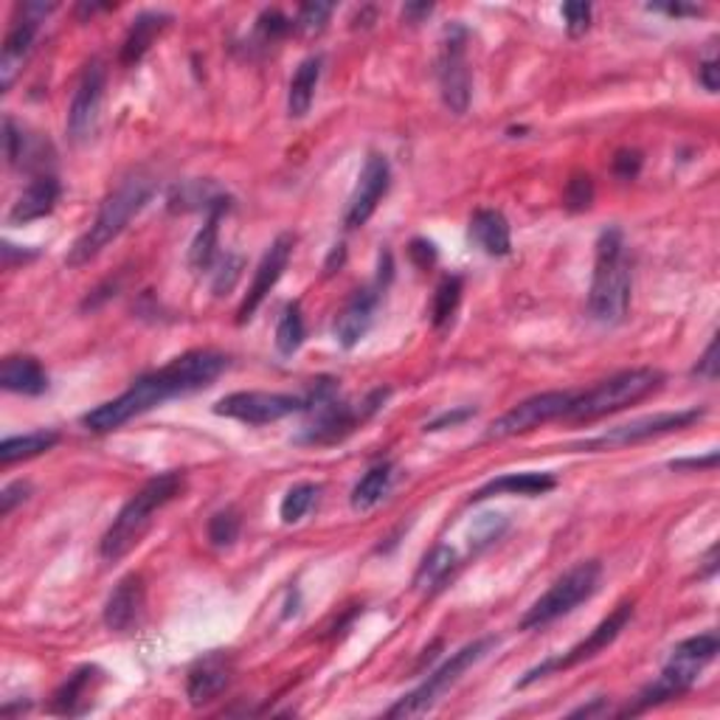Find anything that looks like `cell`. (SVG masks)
<instances>
[{
  "label": "cell",
  "instance_id": "cell-1",
  "mask_svg": "<svg viewBox=\"0 0 720 720\" xmlns=\"http://www.w3.org/2000/svg\"><path fill=\"white\" fill-rule=\"evenodd\" d=\"M229 367V358L214 349H191V352L181 355L166 367L155 369V372L138 378L125 394H118L111 403H102L93 411L82 417V426L93 433H111L116 428L127 426L130 419L141 417V414L152 411L155 406L166 403L181 394L200 392V388L211 386L223 369Z\"/></svg>",
  "mask_w": 720,
  "mask_h": 720
},
{
  "label": "cell",
  "instance_id": "cell-2",
  "mask_svg": "<svg viewBox=\"0 0 720 720\" xmlns=\"http://www.w3.org/2000/svg\"><path fill=\"white\" fill-rule=\"evenodd\" d=\"M152 191H155V181H152L150 175H144V172L127 175L125 181L102 200L91 229L71 245V251H68L66 256L68 268H82V265H88L91 259H96L113 240H118L121 231L130 225L132 217L141 214V209L150 204Z\"/></svg>",
  "mask_w": 720,
  "mask_h": 720
},
{
  "label": "cell",
  "instance_id": "cell-3",
  "mask_svg": "<svg viewBox=\"0 0 720 720\" xmlns=\"http://www.w3.org/2000/svg\"><path fill=\"white\" fill-rule=\"evenodd\" d=\"M630 290H634V274H630V259L625 251V236L623 231L611 225L596 240L589 315L605 327L623 324L630 310Z\"/></svg>",
  "mask_w": 720,
  "mask_h": 720
},
{
  "label": "cell",
  "instance_id": "cell-4",
  "mask_svg": "<svg viewBox=\"0 0 720 720\" xmlns=\"http://www.w3.org/2000/svg\"><path fill=\"white\" fill-rule=\"evenodd\" d=\"M388 388H378L363 399V406H349L338 399L335 380H318L313 392L304 394V411L310 414V422L299 433V442L304 445H333L355 431L360 422H367L388 397Z\"/></svg>",
  "mask_w": 720,
  "mask_h": 720
},
{
  "label": "cell",
  "instance_id": "cell-5",
  "mask_svg": "<svg viewBox=\"0 0 720 720\" xmlns=\"http://www.w3.org/2000/svg\"><path fill=\"white\" fill-rule=\"evenodd\" d=\"M184 490V473H161V476L150 478L136 496L127 501L118 515L113 518V524L107 526L98 551L105 560H121L132 546L144 537V532L150 530L152 515L158 510H164L172 498L181 496Z\"/></svg>",
  "mask_w": 720,
  "mask_h": 720
},
{
  "label": "cell",
  "instance_id": "cell-6",
  "mask_svg": "<svg viewBox=\"0 0 720 720\" xmlns=\"http://www.w3.org/2000/svg\"><path fill=\"white\" fill-rule=\"evenodd\" d=\"M720 642L715 630L689 636V639H684L682 644H675L673 655H670V662L664 664L662 675H659V678H655V682L636 698V707L634 709L628 707V712L625 715L644 712V709L659 707V704L687 693V689L698 682V675L704 673V667H707L709 662H715Z\"/></svg>",
  "mask_w": 720,
  "mask_h": 720
},
{
  "label": "cell",
  "instance_id": "cell-7",
  "mask_svg": "<svg viewBox=\"0 0 720 720\" xmlns=\"http://www.w3.org/2000/svg\"><path fill=\"white\" fill-rule=\"evenodd\" d=\"M664 374L659 369H625V372L614 374V378L596 383L594 388L583 394H574L566 419H577V422H591L605 414L625 411L628 406H636L639 399L650 397L655 388H662Z\"/></svg>",
  "mask_w": 720,
  "mask_h": 720
},
{
  "label": "cell",
  "instance_id": "cell-8",
  "mask_svg": "<svg viewBox=\"0 0 720 720\" xmlns=\"http://www.w3.org/2000/svg\"><path fill=\"white\" fill-rule=\"evenodd\" d=\"M600 580H603V566L596 560H583L577 564L574 569L566 571L560 580H555L549 591H546L541 600L532 603V608L526 611L524 619L518 628L521 630H537L551 625L560 616L571 614L574 608H580L583 603H589L591 596L600 589Z\"/></svg>",
  "mask_w": 720,
  "mask_h": 720
},
{
  "label": "cell",
  "instance_id": "cell-9",
  "mask_svg": "<svg viewBox=\"0 0 720 720\" xmlns=\"http://www.w3.org/2000/svg\"><path fill=\"white\" fill-rule=\"evenodd\" d=\"M496 644H498L496 636H485V639H476V642L456 650V653H453L442 667L433 670V673L428 675L426 682L419 684L414 693L403 695V698L388 709V718H417V715H426L428 709H433V704H437L439 698H442V695H445L448 689H451L453 684L473 667V664L481 662Z\"/></svg>",
  "mask_w": 720,
  "mask_h": 720
},
{
  "label": "cell",
  "instance_id": "cell-10",
  "mask_svg": "<svg viewBox=\"0 0 720 720\" xmlns=\"http://www.w3.org/2000/svg\"><path fill=\"white\" fill-rule=\"evenodd\" d=\"M704 417V408H684V411H662L648 414V417L630 419L625 426H616L603 431L600 437L585 439L583 451H614V448H628L648 442V439L664 437V433L684 431V428L695 426Z\"/></svg>",
  "mask_w": 720,
  "mask_h": 720
},
{
  "label": "cell",
  "instance_id": "cell-11",
  "mask_svg": "<svg viewBox=\"0 0 720 720\" xmlns=\"http://www.w3.org/2000/svg\"><path fill=\"white\" fill-rule=\"evenodd\" d=\"M439 93L451 113L462 116L471 107V66H467V28L451 23L442 39V51L437 62Z\"/></svg>",
  "mask_w": 720,
  "mask_h": 720
},
{
  "label": "cell",
  "instance_id": "cell-12",
  "mask_svg": "<svg viewBox=\"0 0 720 720\" xmlns=\"http://www.w3.org/2000/svg\"><path fill=\"white\" fill-rule=\"evenodd\" d=\"M630 619H634V605H619V608H616L614 614L608 616V619H603V623H600L594 630H591L589 639H583L580 644H574L571 650H566L564 655H557V659H549V662L532 667L530 673H526L524 678L518 682V687L524 689V687H530V684H535L537 678H546V675L557 673V670L577 667V664H583V662H589V659H594L596 653L608 650L611 644L619 639V634L628 628Z\"/></svg>",
  "mask_w": 720,
  "mask_h": 720
},
{
  "label": "cell",
  "instance_id": "cell-13",
  "mask_svg": "<svg viewBox=\"0 0 720 720\" xmlns=\"http://www.w3.org/2000/svg\"><path fill=\"white\" fill-rule=\"evenodd\" d=\"M571 399H574V392L535 394V397L524 399V403L512 406L507 414H501V417L487 428L485 439H510L535 431V428L546 426L551 419L566 417Z\"/></svg>",
  "mask_w": 720,
  "mask_h": 720
},
{
  "label": "cell",
  "instance_id": "cell-14",
  "mask_svg": "<svg viewBox=\"0 0 720 720\" xmlns=\"http://www.w3.org/2000/svg\"><path fill=\"white\" fill-rule=\"evenodd\" d=\"M295 411H304V397L270 392H234L214 406V414L240 419L245 426H270Z\"/></svg>",
  "mask_w": 720,
  "mask_h": 720
},
{
  "label": "cell",
  "instance_id": "cell-15",
  "mask_svg": "<svg viewBox=\"0 0 720 720\" xmlns=\"http://www.w3.org/2000/svg\"><path fill=\"white\" fill-rule=\"evenodd\" d=\"M54 3H23L18 7L20 20H14L9 28L7 39H3V54H0V88L3 93L14 85V79L20 77L23 66H26L28 54L37 39L39 23L54 12Z\"/></svg>",
  "mask_w": 720,
  "mask_h": 720
},
{
  "label": "cell",
  "instance_id": "cell-16",
  "mask_svg": "<svg viewBox=\"0 0 720 720\" xmlns=\"http://www.w3.org/2000/svg\"><path fill=\"white\" fill-rule=\"evenodd\" d=\"M107 71L98 59H91L77 82V91L71 96V107H68V136L73 144H82L96 130L98 111H102V98H105Z\"/></svg>",
  "mask_w": 720,
  "mask_h": 720
},
{
  "label": "cell",
  "instance_id": "cell-17",
  "mask_svg": "<svg viewBox=\"0 0 720 720\" xmlns=\"http://www.w3.org/2000/svg\"><path fill=\"white\" fill-rule=\"evenodd\" d=\"M388 186H392L388 158L380 155V152H372V155L367 158V164H363V172H360L352 197H349L344 225H347V229H363V225L369 223V217L378 211L380 200L386 197Z\"/></svg>",
  "mask_w": 720,
  "mask_h": 720
},
{
  "label": "cell",
  "instance_id": "cell-18",
  "mask_svg": "<svg viewBox=\"0 0 720 720\" xmlns=\"http://www.w3.org/2000/svg\"><path fill=\"white\" fill-rule=\"evenodd\" d=\"M293 245H295L293 234H279L274 243L268 245L265 256L259 259V265H256L254 282H251L248 295H245L243 304H240V310H236V324L251 322V315L263 307V302L268 299L270 290L279 284L282 274L288 270L290 256H293Z\"/></svg>",
  "mask_w": 720,
  "mask_h": 720
},
{
  "label": "cell",
  "instance_id": "cell-19",
  "mask_svg": "<svg viewBox=\"0 0 720 720\" xmlns=\"http://www.w3.org/2000/svg\"><path fill=\"white\" fill-rule=\"evenodd\" d=\"M388 282H392V276H383V270H380L378 282L358 290V293L349 299V304L344 307V313L338 315V322H335V341L341 344L344 349L358 347V344L367 338V333L374 324V315H378L383 290H386Z\"/></svg>",
  "mask_w": 720,
  "mask_h": 720
},
{
  "label": "cell",
  "instance_id": "cell-20",
  "mask_svg": "<svg viewBox=\"0 0 720 720\" xmlns=\"http://www.w3.org/2000/svg\"><path fill=\"white\" fill-rule=\"evenodd\" d=\"M231 678H234V659L223 650H211L204 659H197L191 664L189 675H186V695L195 707L209 704L229 689Z\"/></svg>",
  "mask_w": 720,
  "mask_h": 720
},
{
  "label": "cell",
  "instance_id": "cell-21",
  "mask_svg": "<svg viewBox=\"0 0 720 720\" xmlns=\"http://www.w3.org/2000/svg\"><path fill=\"white\" fill-rule=\"evenodd\" d=\"M59 195H62V186L54 175H39L34 177L26 189L20 191V197L14 200L12 211H9V223L12 225H26L34 220H43V217L51 214L59 204Z\"/></svg>",
  "mask_w": 720,
  "mask_h": 720
},
{
  "label": "cell",
  "instance_id": "cell-22",
  "mask_svg": "<svg viewBox=\"0 0 720 720\" xmlns=\"http://www.w3.org/2000/svg\"><path fill=\"white\" fill-rule=\"evenodd\" d=\"M141 608H144V583H141V577H125V580H118L113 594L107 596L105 625L116 630V634H125V630H130L138 623Z\"/></svg>",
  "mask_w": 720,
  "mask_h": 720
},
{
  "label": "cell",
  "instance_id": "cell-23",
  "mask_svg": "<svg viewBox=\"0 0 720 720\" xmlns=\"http://www.w3.org/2000/svg\"><path fill=\"white\" fill-rule=\"evenodd\" d=\"M0 386L12 394L39 397V394L48 392V374L32 355H12L0 367Z\"/></svg>",
  "mask_w": 720,
  "mask_h": 720
},
{
  "label": "cell",
  "instance_id": "cell-24",
  "mask_svg": "<svg viewBox=\"0 0 720 720\" xmlns=\"http://www.w3.org/2000/svg\"><path fill=\"white\" fill-rule=\"evenodd\" d=\"M555 487L557 478L549 476V473H507V476L492 478L481 490L473 492L471 504L492 496H544V492L555 490Z\"/></svg>",
  "mask_w": 720,
  "mask_h": 720
},
{
  "label": "cell",
  "instance_id": "cell-25",
  "mask_svg": "<svg viewBox=\"0 0 720 720\" xmlns=\"http://www.w3.org/2000/svg\"><path fill=\"white\" fill-rule=\"evenodd\" d=\"M471 240L487 256H507L512 251V234L507 217L496 209H478L471 217Z\"/></svg>",
  "mask_w": 720,
  "mask_h": 720
},
{
  "label": "cell",
  "instance_id": "cell-26",
  "mask_svg": "<svg viewBox=\"0 0 720 720\" xmlns=\"http://www.w3.org/2000/svg\"><path fill=\"white\" fill-rule=\"evenodd\" d=\"M172 23V14L166 12H141L132 20L130 32L121 46V66H138L152 48L155 37Z\"/></svg>",
  "mask_w": 720,
  "mask_h": 720
},
{
  "label": "cell",
  "instance_id": "cell-27",
  "mask_svg": "<svg viewBox=\"0 0 720 720\" xmlns=\"http://www.w3.org/2000/svg\"><path fill=\"white\" fill-rule=\"evenodd\" d=\"M96 667H79L77 673L68 675V682L54 693L51 712L57 715H82L88 709V695H93V687L98 682Z\"/></svg>",
  "mask_w": 720,
  "mask_h": 720
},
{
  "label": "cell",
  "instance_id": "cell-28",
  "mask_svg": "<svg viewBox=\"0 0 720 720\" xmlns=\"http://www.w3.org/2000/svg\"><path fill=\"white\" fill-rule=\"evenodd\" d=\"M170 206L172 211H206L209 214L217 209H231V197L206 181H189L172 191Z\"/></svg>",
  "mask_w": 720,
  "mask_h": 720
},
{
  "label": "cell",
  "instance_id": "cell-29",
  "mask_svg": "<svg viewBox=\"0 0 720 720\" xmlns=\"http://www.w3.org/2000/svg\"><path fill=\"white\" fill-rule=\"evenodd\" d=\"M322 79V57H307L302 66L295 68L293 79H290L288 91V113L293 118H304L313 107L315 88Z\"/></svg>",
  "mask_w": 720,
  "mask_h": 720
},
{
  "label": "cell",
  "instance_id": "cell-30",
  "mask_svg": "<svg viewBox=\"0 0 720 720\" xmlns=\"http://www.w3.org/2000/svg\"><path fill=\"white\" fill-rule=\"evenodd\" d=\"M59 442L57 431H32L23 437H9L0 442V465L9 467L14 462H26V458L39 456V453L51 451Z\"/></svg>",
  "mask_w": 720,
  "mask_h": 720
},
{
  "label": "cell",
  "instance_id": "cell-31",
  "mask_svg": "<svg viewBox=\"0 0 720 720\" xmlns=\"http://www.w3.org/2000/svg\"><path fill=\"white\" fill-rule=\"evenodd\" d=\"M392 478H394V467L388 465V462H383V465H374L372 471L363 473V478H360L352 490L355 510L367 512V510H372V507H378L380 501L386 498V492L392 490Z\"/></svg>",
  "mask_w": 720,
  "mask_h": 720
},
{
  "label": "cell",
  "instance_id": "cell-32",
  "mask_svg": "<svg viewBox=\"0 0 720 720\" xmlns=\"http://www.w3.org/2000/svg\"><path fill=\"white\" fill-rule=\"evenodd\" d=\"M453 569H456V551L445 544L437 546L431 555H426L422 566H419L417 577H414V585H417L419 591H428V594H431V591L442 589V583L453 574Z\"/></svg>",
  "mask_w": 720,
  "mask_h": 720
},
{
  "label": "cell",
  "instance_id": "cell-33",
  "mask_svg": "<svg viewBox=\"0 0 720 720\" xmlns=\"http://www.w3.org/2000/svg\"><path fill=\"white\" fill-rule=\"evenodd\" d=\"M229 209H217L209 211L206 217V225L197 231L195 243L189 248V263L195 270H211L217 263V234H220V217Z\"/></svg>",
  "mask_w": 720,
  "mask_h": 720
},
{
  "label": "cell",
  "instance_id": "cell-34",
  "mask_svg": "<svg viewBox=\"0 0 720 720\" xmlns=\"http://www.w3.org/2000/svg\"><path fill=\"white\" fill-rule=\"evenodd\" d=\"M304 338H307V327H304L302 304L290 302L279 318V327H276V349H279V355L290 358L302 349Z\"/></svg>",
  "mask_w": 720,
  "mask_h": 720
},
{
  "label": "cell",
  "instance_id": "cell-35",
  "mask_svg": "<svg viewBox=\"0 0 720 720\" xmlns=\"http://www.w3.org/2000/svg\"><path fill=\"white\" fill-rule=\"evenodd\" d=\"M458 302H462V279L458 276H445L442 282H439L437 293H433V304H431V324L437 329L448 327L453 322V315H456Z\"/></svg>",
  "mask_w": 720,
  "mask_h": 720
},
{
  "label": "cell",
  "instance_id": "cell-36",
  "mask_svg": "<svg viewBox=\"0 0 720 720\" xmlns=\"http://www.w3.org/2000/svg\"><path fill=\"white\" fill-rule=\"evenodd\" d=\"M315 498H318V485L302 481V485L290 487L288 496L282 498V507H279V515H282L284 524H299L310 512V507L315 504Z\"/></svg>",
  "mask_w": 720,
  "mask_h": 720
},
{
  "label": "cell",
  "instance_id": "cell-37",
  "mask_svg": "<svg viewBox=\"0 0 720 720\" xmlns=\"http://www.w3.org/2000/svg\"><path fill=\"white\" fill-rule=\"evenodd\" d=\"M295 28V20L282 14L279 9H265L256 20V37L263 39V43H276V39L288 37L290 32Z\"/></svg>",
  "mask_w": 720,
  "mask_h": 720
},
{
  "label": "cell",
  "instance_id": "cell-38",
  "mask_svg": "<svg viewBox=\"0 0 720 720\" xmlns=\"http://www.w3.org/2000/svg\"><path fill=\"white\" fill-rule=\"evenodd\" d=\"M240 515H236V510H223L217 512V515H211L209 521V541L211 546H217V549H223V546H231L240 537Z\"/></svg>",
  "mask_w": 720,
  "mask_h": 720
},
{
  "label": "cell",
  "instance_id": "cell-39",
  "mask_svg": "<svg viewBox=\"0 0 720 720\" xmlns=\"http://www.w3.org/2000/svg\"><path fill=\"white\" fill-rule=\"evenodd\" d=\"M333 18V3H304L295 14V28L304 34H322Z\"/></svg>",
  "mask_w": 720,
  "mask_h": 720
},
{
  "label": "cell",
  "instance_id": "cell-40",
  "mask_svg": "<svg viewBox=\"0 0 720 720\" xmlns=\"http://www.w3.org/2000/svg\"><path fill=\"white\" fill-rule=\"evenodd\" d=\"M3 144H7V158L12 166L23 164V161L32 155L28 136L23 132V127H20L14 118H7V121H3Z\"/></svg>",
  "mask_w": 720,
  "mask_h": 720
},
{
  "label": "cell",
  "instance_id": "cell-41",
  "mask_svg": "<svg viewBox=\"0 0 720 720\" xmlns=\"http://www.w3.org/2000/svg\"><path fill=\"white\" fill-rule=\"evenodd\" d=\"M504 530H507L504 515H481L471 530V546H476V549L490 546L492 541H498V537L504 535Z\"/></svg>",
  "mask_w": 720,
  "mask_h": 720
},
{
  "label": "cell",
  "instance_id": "cell-42",
  "mask_svg": "<svg viewBox=\"0 0 720 720\" xmlns=\"http://www.w3.org/2000/svg\"><path fill=\"white\" fill-rule=\"evenodd\" d=\"M594 200V184H591L589 175H574L566 186L564 204L569 211H585Z\"/></svg>",
  "mask_w": 720,
  "mask_h": 720
},
{
  "label": "cell",
  "instance_id": "cell-43",
  "mask_svg": "<svg viewBox=\"0 0 720 720\" xmlns=\"http://www.w3.org/2000/svg\"><path fill=\"white\" fill-rule=\"evenodd\" d=\"M240 268H243V259L234 254H225L223 259H217L211 274H214V293L223 295L234 288V282L240 279Z\"/></svg>",
  "mask_w": 720,
  "mask_h": 720
},
{
  "label": "cell",
  "instance_id": "cell-44",
  "mask_svg": "<svg viewBox=\"0 0 720 720\" xmlns=\"http://www.w3.org/2000/svg\"><path fill=\"white\" fill-rule=\"evenodd\" d=\"M564 18H566V28H569L571 37H580V34L589 32L591 26V7L589 3H564Z\"/></svg>",
  "mask_w": 720,
  "mask_h": 720
},
{
  "label": "cell",
  "instance_id": "cell-45",
  "mask_svg": "<svg viewBox=\"0 0 720 720\" xmlns=\"http://www.w3.org/2000/svg\"><path fill=\"white\" fill-rule=\"evenodd\" d=\"M639 170H642V152L636 150H619L614 155V172L623 181H630V177L639 175Z\"/></svg>",
  "mask_w": 720,
  "mask_h": 720
},
{
  "label": "cell",
  "instance_id": "cell-46",
  "mask_svg": "<svg viewBox=\"0 0 720 720\" xmlns=\"http://www.w3.org/2000/svg\"><path fill=\"white\" fill-rule=\"evenodd\" d=\"M28 492H32L28 481H12L9 487H3V492H0V515H9L20 501H26Z\"/></svg>",
  "mask_w": 720,
  "mask_h": 720
},
{
  "label": "cell",
  "instance_id": "cell-47",
  "mask_svg": "<svg viewBox=\"0 0 720 720\" xmlns=\"http://www.w3.org/2000/svg\"><path fill=\"white\" fill-rule=\"evenodd\" d=\"M473 414H476V408H456V411L439 414L437 419H431V422H428L426 431H442V428L462 426V422H465V419H471Z\"/></svg>",
  "mask_w": 720,
  "mask_h": 720
},
{
  "label": "cell",
  "instance_id": "cell-48",
  "mask_svg": "<svg viewBox=\"0 0 720 720\" xmlns=\"http://www.w3.org/2000/svg\"><path fill=\"white\" fill-rule=\"evenodd\" d=\"M693 372L704 380H718V338H712V344H709L707 352H704V358L698 360V367Z\"/></svg>",
  "mask_w": 720,
  "mask_h": 720
},
{
  "label": "cell",
  "instance_id": "cell-49",
  "mask_svg": "<svg viewBox=\"0 0 720 720\" xmlns=\"http://www.w3.org/2000/svg\"><path fill=\"white\" fill-rule=\"evenodd\" d=\"M408 254H411V259L419 268H428V265L437 263V248H433V243H428V240H414Z\"/></svg>",
  "mask_w": 720,
  "mask_h": 720
},
{
  "label": "cell",
  "instance_id": "cell-50",
  "mask_svg": "<svg viewBox=\"0 0 720 720\" xmlns=\"http://www.w3.org/2000/svg\"><path fill=\"white\" fill-rule=\"evenodd\" d=\"M698 79H701V85L707 88L709 93H715L720 88V68L715 59H707L701 68H698Z\"/></svg>",
  "mask_w": 720,
  "mask_h": 720
},
{
  "label": "cell",
  "instance_id": "cell-51",
  "mask_svg": "<svg viewBox=\"0 0 720 720\" xmlns=\"http://www.w3.org/2000/svg\"><path fill=\"white\" fill-rule=\"evenodd\" d=\"M431 12H433L431 3H406V7H403V18H406L408 23H419V20L428 18Z\"/></svg>",
  "mask_w": 720,
  "mask_h": 720
},
{
  "label": "cell",
  "instance_id": "cell-52",
  "mask_svg": "<svg viewBox=\"0 0 720 720\" xmlns=\"http://www.w3.org/2000/svg\"><path fill=\"white\" fill-rule=\"evenodd\" d=\"M718 465V453H709L707 458H682V462H673V467H715Z\"/></svg>",
  "mask_w": 720,
  "mask_h": 720
},
{
  "label": "cell",
  "instance_id": "cell-53",
  "mask_svg": "<svg viewBox=\"0 0 720 720\" xmlns=\"http://www.w3.org/2000/svg\"><path fill=\"white\" fill-rule=\"evenodd\" d=\"M605 709V698H594V704H589V707H580L571 712V718H594V715H600Z\"/></svg>",
  "mask_w": 720,
  "mask_h": 720
},
{
  "label": "cell",
  "instance_id": "cell-54",
  "mask_svg": "<svg viewBox=\"0 0 720 720\" xmlns=\"http://www.w3.org/2000/svg\"><path fill=\"white\" fill-rule=\"evenodd\" d=\"M655 9V12H667L673 14V18H684V14H701V9L698 7H682V3H675V7H650Z\"/></svg>",
  "mask_w": 720,
  "mask_h": 720
}]
</instances>
